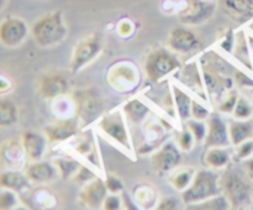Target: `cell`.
I'll use <instances>...</instances> for the list:
<instances>
[{
    "mask_svg": "<svg viewBox=\"0 0 253 210\" xmlns=\"http://www.w3.org/2000/svg\"><path fill=\"white\" fill-rule=\"evenodd\" d=\"M100 126L104 132L108 133L110 137H113L114 140L118 141L121 145L128 147L127 132H126V128L120 118H118V116H109V118H105L101 121Z\"/></svg>",
    "mask_w": 253,
    "mask_h": 210,
    "instance_id": "18",
    "label": "cell"
},
{
    "mask_svg": "<svg viewBox=\"0 0 253 210\" xmlns=\"http://www.w3.org/2000/svg\"><path fill=\"white\" fill-rule=\"evenodd\" d=\"M179 161L180 152L173 143H166L152 158L153 167L161 173L173 169Z\"/></svg>",
    "mask_w": 253,
    "mask_h": 210,
    "instance_id": "11",
    "label": "cell"
},
{
    "mask_svg": "<svg viewBox=\"0 0 253 210\" xmlns=\"http://www.w3.org/2000/svg\"><path fill=\"white\" fill-rule=\"evenodd\" d=\"M47 136L51 141H64L77 132V124L72 120L62 121L57 125H51L46 128Z\"/></svg>",
    "mask_w": 253,
    "mask_h": 210,
    "instance_id": "22",
    "label": "cell"
},
{
    "mask_svg": "<svg viewBox=\"0 0 253 210\" xmlns=\"http://www.w3.org/2000/svg\"><path fill=\"white\" fill-rule=\"evenodd\" d=\"M253 153V141L247 140L245 142H242L241 145H239L237 148V156L239 158H246L249 156H251Z\"/></svg>",
    "mask_w": 253,
    "mask_h": 210,
    "instance_id": "35",
    "label": "cell"
},
{
    "mask_svg": "<svg viewBox=\"0 0 253 210\" xmlns=\"http://www.w3.org/2000/svg\"><path fill=\"white\" fill-rule=\"evenodd\" d=\"M217 174L211 170H199L189 187L183 192V202L185 204H194L219 195L220 188L217 187Z\"/></svg>",
    "mask_w": 253,
    "mask_h": 210,
    "instance_id": "2",
    "label": "cell"
},
{
    "mask_svg": "<svg viewBox=\"0 0 253 210\" xmlns=\"http://www.w3.org/2000/svg\"><path fill=\"white\" fill-rule=\"evenodd\" d=\"M193 178V169H183L170 178V183L174 185L175 189L185 190L190 185Z\"/></svg>",
    "mask_w": 253,
    "mask_h": 210,
    "instance_id": "28",
    "label": "cell"
},
{
    "mask_svg": "<svg viewBox=\"0 0 253 210\" xmlns=\"http://www.w3.org/2000/svg\"><path fill=\"white\" fill-rule=\"evenodd\" d=\"M188 125H189L190 131H192V133L194 135L195 140L197 141H202L207 137V127H205L204 124L199 123V120L189 121Z\"/></svg>",
    "mask_w": 253,
    "mask_h": 210,
    "instance_id": "33",
    "label": "cell"
},
{
    "mask_svg": "<svg viewBox=\"0 0 253 210\" xmlns=\"http://www.w3.org/2000/svg\"><path fill=\"white\" fill-rule=\"evenodd\" d=\"M169 43L170 48H173L177 52H190L193 49H197L199 47L200 42L199 39L193 34L192 31L187 29H174L170 32L169 36Z\"/></svg>",
    "mask_w": 253,
    "mask_h": 210,
    "instance_id": "15",
    "label": "cell"
},
{
    "mask_svg": "<svg viewBox=\"0 0 253 210\" xmlns=\"http://www.w3.org/2000/svg\"><path fill=\"white\" fill-rule=\"evenodd\" d=\"M230 205L229 200L226 197H221V195H216L210 199H208L205 203H198L195 207H188L189 209H227Z\"/></svg>",
    "mask_w": 253,
    "mask_h": 210,
    "instance_id": "27",
    "label": "cell"
},
{
    "mask_svg": "<svg viewBox=\"0 0 253 210\" xmlns=\"http://www.w3.org/2000/svg\"><path fill=\"white\" fill-rule=\"evenodd\" d=\"M174 99L175 104H177V110L179 113V116L182 120H185V119L189 118L190 111H192V103L189 96L182 91L180 89L174 88Z\"/></svg>",
    "mask_w": 253,
    "mask_h": 210,
    "instance_id": "25",
    "label": "cell"
},
{
    "mask_svg": "<svg viewBox=\"0 0 253 210\" xmlns=\"http://www.w3.org/2000/svg\"><path fill=\"white\" fill-rule=\"evenodd\" d=\"M101 111V101L93 91H82L78 96V113L84 124L90 123Z\"/></svg>",
    "mask_w": 253,
    "mask_h": 210,
    "instance_id": "13",
    "label": "cell"
},
{
    "mask_svg": "<svg viewBox=\"0 0 253 210\" xmlns=\"http://www.w3.org/2000/svg\"><path fill=\"white\" fill-rule=\"evenodd\" d=\"M91 178H93V173H91L89 169H86L85 167H82L81 169H79L78 177H77V182L78 183L88 182V180L91 179Z\"/></svg>",
    "mask_w": 253,
    "mask_h": 210,
    "instance_id": "40",
    "label": "cell"
},
{
    "mask_svg": "<svg viewBox=\"0 0 253 210\" xmlns=\"http://www.w3.org/2000/svg\"><path fill=\"white\" fill-rule=\"evenodd\" d=\"M57 165H58L59 167V170H61L62 175H63V178H67L68 175H71L72 173L74 172V170H77L79 168L78 162H76V161L73 160H58L57 161Z\"/></svg>",
    "mask_w": 253,
    "mask_h": 210,
    "instance_id": "29",
    "label": "cell"
},
{
    "mask_svg": "<svg viewBox=\"0 0 253 210\" xmlns=\"http://www.w3.org/2000/svg\"><path fill=\"white\" fill-rule=\"evenodd\" d=\"M230 133L226 125L219 116L214 115L210 119L209 130L205 137V145L208 147H224L230 143Z\"/></svg>",
    "mask_w": 253,
    "mask_h": 210,
    "instance_id": "14",
    "label": "cell"
},
{
    "mask_svg": "<svg viewBox=\"0 0 253 210\" xmlns=\"http://www.w3.org/2000/svg\"><path fill=\"white\" fill-rule=\"evenodd\" d=\"M177 205V203H175L174 199H172V198H166V199H163L162 202L158 204V209H174V208Z\"/></svg>",
    "mask_w": 253,
    "mask_h": 210,
    "instance_id": "41",
    "label": "cell"
},
{
    "mask_svg": "<svg viewBox=\"0 0 253 210\" xmlns=\"http://www.w3.org/2000/svg\"><path fill=\"white\" fill-rule=\"evenodd\" d=\"M0 183L2 188L15 190V192H24L30 187V179L26 174H21L16 170H7L2 172L0 175Z\"/></svg>",
    "mask_w": 253,
    "mask_h": 210,
    "instance_id": "19",
    "label": "cell"
},
{
    "mask_svg": "<svg viewBox=\"0 0 253 210\" xmlns=\"http://www.w3.org/2000/svg\"><path fill=\"white\" fill-rule=\"evenodd\" d=\"M68 90V81L63 74L49 73L40 81V94L43 98H58L64 95Z\"/></svg>",
    "mask_w": 253,
    "mask_h": 210,
    "instance_id": "9",
    "label": "cell"
},
{
    "mask_svg": "<svg viewBox=\"0 0 253 210\" xmlns=\"http://www.w3.org/2000/svg\"><path fill=\"white\" fill-rule=\"evenodd\" d=\"M249 168H250V170H251V173L253 174V158L251 161H250V163H249Z\"/></svg>",
    "mask_w": 253,
    "mask_h": 210,
    "instance_id": "42",
    "label": "cell"
},
{
    "mask_svg": "<svg viewBox=\"0 0 253 210\" xmlns=\"http://www.w3.org/2000/svg\"><path fill=\"white\" fill-rule=\"evenodd\" d=\"M16 204L17 199L16 197H15L14 193L10 192V189L2 190L1 195H0V209H11V208H14Z\"/></svg>",
    "mask_w": 253,
    "mask_h": 210,
    "instance_id": "31",
    "label": "cell"
},
{
    "mask_svg": "<svg viewBox=\"0 0 253 210\" xmlns=\"http://www.w3.org/2000/svg\"><path fill=\"white\" fill-rule=\"evenodd\" d=\"M221 189L235 209L245 208L251 203V185L239 172L230 170L225 173L221 179Z\"/></svg>",
    "mask_w": 253,
    "mask_h": 210,
    "instance_id": "3",
    "label": "cell"
},
{
    "mask_svg": "<svg viewBox=\"0 0 253 210\" xmlns=\"http://www.w3.org/2000/svg\"><path fill=\"white\" fill-rule=\"evenodd\" d=\"M229 133L231 143L235 146L241 145L245 141L250 140L253 135V125L250 121H236L229 126Z\"/></svg>",
    "mask_w": 253,
    "mask_h": 210,
    "instance_id": "21",
    "label": "cell"
},
{
    "mask_svg": "<svg viewBox=\"0 0 253 210\" xmlns=\"http://www.w3.org/2000/svg\"><path fill=\"white\" fill-rule=\"evenodd\" d=\"M237 100H239V98H237V94L231 93L229 95V98H227L226 100L221 104V106H220V110L224 111V113H231V111L235 110V106H236Z\"/></svg>",
    "mask_w": 253,
    "mask_h": 210,
    "instance_id": "37",
    "label": "cell"
},
{
    "mask_svg": "<svg viewBox=\"0 0 253 210\" xmlns=\"http://www.w3.org/2000/svg\"><path fill=\"white\" fill-rule=\"evenodd\" d=\"M17 120V108L10 99H1L0 101V125L10 126Z\"/></svg>",
    "mask_w": 253,
    "mask_h": 210,
    "instance_id": "23",
    "label": "cell"
},
{
    "mask_svg": "<svg viewBox=\"0 0 253 210\" xmlns=\"http://www.w3.org/2000/svg\"><path fill=\"white\" fill-rule=\"evenodd\" d=\"M184 6L179 12L180 21L185 24H198L209 19L214 11V5L207 0H184Z\"/></svg>",
    "mask_w": 253,
    "mask_h": 210,
    "instance_id": "7",
    "label": "cell"
},
{
    "mask_svg": "<svg viewBox=\"0 0 253 210\" xmlns=\"http://www.w3.org/2000/svg\"><path fill=\"white\" fill-rule=\"evenodd\" d=\"M27 35L25 21L17 17H6L0 26V40L6 47H16L21 43Z\"/></svg>",
    "mask_w": 253,
    "mask_h": 210,
    "instance_id": "8",
    "label": "cell"
},
{
    "mask_svg": "<svg viewBox=\"0 0 253 210\" xmlns=\"http://www.w3.org/2000/svg\"><path fill=\"white\" fill-rule=\"evenodd\" d=\"M222 6L236 19H249L253 14V0H222Z\"/></svg>",
    "mask_w": 253,
    "mask_h": 210,
    "instance_id": "20",
    "label": "cell"
},
{
    "mask_svg": "<svg viewBox=\"0 0 253 210\" xmlns=\"http://www.w3.org/2000/svg\"><path fill=\"white\" fill-rule=\"evenodd\" d=\"M67 34L62 11L47 14L37 20L32 26V35L41 47H51L59 43Z\"/></svg>",
    "mask_w": 253,
    "mask_h": 210,
    "instance_id": "1",
    "label": "cell"
},
{
    "mask_svg": "<svg viewBox=\"0 0 253 210\" xmlns=\"http://www.w3.org/2000/svg\"><path fill=\"white\" fill-rule=\"evenodd\" d=\"M26 175L31 182L47 183L57 177V170L51 163L35 162L27 167Z\"/></svg>",
    "mask_w": 253,
    "mask_h": 210,
    "instance_id": "17",
    "label": "cell"
},
{
    "mask_svg": "<svg viewBox=\"0 0 253 210\" xmlns=\"http://www.w3.org/2000/svg\"><path fill=\"white\" fill-rule=\"evenodd\" d=\"M235 116L239 119H247L252 114V108L249 101L245 100L244 98H240L237 100L236 106H235Z\"/></svg>",
    "mask_w": 253,
    "mask_h": 210,
    "instance_id": "30",
    "label": "cell"
},
{
    "mask_svg": "<svg viewBox=\"0 0 253 210\" xmlns=\"http://www.w3.org/2000/svg\"><path fill=\"white\" fill-rule=\"evenodd\" d=\"M106 190H108V187L105 183L96 178L83 188L79 195V200L82 204L88 208H98L105 200Z\"/></svg>",
    "mask_w": 253,
    "mask_h": 210,
    "instance_id": "10",
    "label": "cell"
},
{
    "mask_svg": "<svg viewBox=\"0 0 253 210\" xmlns=\"http://www.w3.org/2000/svg\"><path fill=\"white\" fill-rule=\"evenodd\" d=\"M146 72L151 81L158 82L179 67V61L168 52L160 49L155 51L146 59Z\"/></svg>",
    "mask_w": 253,
    "mask_h": 210,
    "instance_id": "4",
    "label": "cell"
},
{
    "mask_svg": "<svg viewBox=\"0 0 253 210\" xmlns=\"http://www.w3.org/2000/svg\"><path fill=\"white\" fill-rule=\"evenodd\" d=\"M192 114L197 120H204L209 116V111L204 108L203 105H200L197 101H193L192 103Z\"/></svg>",
    "mask_w": 253,
    "mask_h": 210,
    "instance_id": "36",
    "label": "cell"
},
{
    "mask_svg": "<svg viewBox=\"0 0 253 210\" xmlns=\"http://www.w3.org/2000/svg\"><path fill=\"white\" fill-rule=\"evenodd\" d=\"M105 184L108 187V190L111 193H119L123 190V183H121L120 179H118L116 177H113V175H109L105 180Z\"/></svg>",
    "mask_w": 253,
    "mask_h": 210,
    "instance_id": "38",
    "label": "cell"
},
{
    "mask_svg": "<svg viewBox=\"0 0 253 210\" xmlns=\"http://www.w3.org/2000/svg\"><path fill=\"white\" fill-rule=\"evenodd\" d=\"M125 111L131 120L135 121V123H138V121L142 120L146 116V114L148 113V108L143 105L141 101L132 100L125 106Z\"/></svg>",
    "mask_w": 253,
    "mask_h": 210,
    "instance_id": "26",
    "label": "cell"
},
{
    "mask_svg": "<svg viewBox=\"0 0 253 210\" xmlns=\"http://www.w3.org/2000/svg\"><path fill=\"white\" fill-rule=\"evenodd\" d=\"M26 153L22 141L11 138L2 143L1 146V162L11 169H17L24 163V156Z\"/></svg>",
    "mask_w": 253,
    "mask_h": 210,
    "instance_id": "12",
    "label": "cell"
},
{
    "mask_svg": "<svg viewBox=\"0 0 253 210\" xmlns=\"http://www.w3.org/2000/svg\"><path fill=\"white\" fill-rule=\"evenodd\" d=\"M22 145L30 160L39 161L43 156L46 148V138L35 131H25L22 133Z\"/></svg>",
    "mask_w": 253,
    "mask_h": 210,
    "instance_id": "16",
    "label": "cell"
},
{
    "mask_svg": "<svg viewBox=\"0 0 253 210\" xmlns=\"http://www.w3.org/2000/svg\"><path fill=\"white\" fill-rule=\"evenodd\" d=\"M193 133L192 131L189 130H184L182 133L179 135V137H178V142H179L180 147L183 148V150L188 151L192 148V145H193Z\"/></svg>",
    "mask_w": 253,
    "mask_h": 210,
    "instance_id": "34",
    "label": "cell"
},
{
    "mask_svg": "<svg viewBox=\"0 0 253 210\" xmlns=\"http://www.w3.org/2000/svg\"><path fill=\"white\" fill-rule=\"evenodd\" d=\"M151 192H152V190H151L150 187L140 188V190H136V198H137V200L141 204H145V207H151L156 200L155 194H151L147 197V194H150Z\"/></svg>",
    "mask_w": 253,
    "mask_h": 210,
    "instance_id": "32",
    "label": "cell"
},
{
    "mask_svg": "<svg viewBox=\"0 0 253 210\" xmlns=\"http://www.w3.org/2000/svg\"><path fill=\"white\" fill-rule=\"evenodd\" d=\"M113 88L120 91H128L136 88L140 82V73L127 63H120L114 67L108 76Z\"/></svg>",
    "mask_w": 253,
    "mask_h": 210,
    "instance_id": "6",
    "label": "cell"
},
{
    "mask_svg": "<svg viewBox=\"0 0 253 210\" xmlns=\"http://www.w3.org/2000/svg\"><path fill=\"white\" fill-rule=\"evenodd\" d=\"M103 48L101 39L98 35H91V36L85 37L77 44L74 49L73 58L71 62V69L73 73L81 71L85 64L93 61Z\"/></svg>",
    "mask_w": 253,
    "mask_h": 210,
    "instance_id": "5",
    "label": "cell"
},
{
    "mask_svg": "<svg viewBox=\"0 0 253 210\" xmlns=\"http://www.w3.org/2000/svg\"><path fill=\"white\" fill-rule=\"evenodd\" d=\"M104 208L105 209L115 210L120 208V199H119L118 195H109L104 200Z\"/></svg>",
    "mask_w": 253,
    "mask_h": 210,
    "instance_id": "39",
    "label": "cell"
},
{
    "mask_svg": "<svg viewBox=\"0 0 253 210\" xmlns=\"http://www.w3.org/2000/svg\"><path fill=\"white\" fill-rule=\"evenodd\" d=\"M230 160V155L227 151H225L221 147H211V150L207 153L205 162L214 168H221L225 165H227Z\"/></svg>",
    "mask_w": 253,
    "mask_h": 210,
    "instance_id": "24",
    "label": "cell"
}]
</instances>
